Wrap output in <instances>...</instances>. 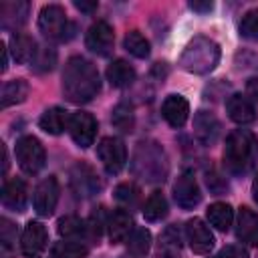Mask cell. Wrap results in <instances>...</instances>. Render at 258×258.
<instances>
[{"label": "cell", "instance_id": "18", "mask_svg": "<svg viewBox=\"0 0 258 258\" xmlns=\"http://www.w3.org/2000/svg\"><path fill=\"white\" fill-rule=\"evenodd\" d=\"M107 230H109V240L111 244H119L129 238L133 232V218L127 210H115L109 220H107Z\"/></svg>", "mask_w": 258, "mask_h": 258}, {"label": "cell", "instance_id": "34", "mask_svg": "<svg viewBox=\"0 0 258 258\" xmlns=\"http://www.w3.org/2000/svg\"><path fill=\"white\" fill-rule=\"evenodd\" d=\"M115 198L125 206H135L139 200V187L133 183H121L115 187Z\"/></svg>", "mask_w": 258, "mask_h": 258}, {"label": "cell", "instance_id": "38", "mask_svg": "<svg viewBox=\"0 0 258 258\" xmlns=\"http://www.w3.org/2000/svg\"><path fill=\"white\" fill-rule=\"evenodd\" d=\"M246 93H248L254 101H258V77L248 79V83H246Z\"/></svg>", "mask_w": 258, "mask_h": 258}, {"label": "cell", "instance_id": "33", "mask_svg": "<svg viewBox=\"0 0 258 258\" xmlns=\"http://www.w3.org/2000/svg\"><path fill=\"white\" fill-rule=\"evenodd\" d=\"M179 232H177V228H173V226H169L165 232H163V236H161V244H159V250H163L165 254H167V258H173V254L179 250Z\"/></svg>", "mask_w": 258, "mask_h": 258}, {"label": "cell", "instance_id": "25", "mask_svg": "<svg viewBox=\"0 0 258 258\" xmlns=\"http://www.w3.org/2000/svg\"><path fill=\"white\" fill-rule=\"evenodd\" d=\"M165 216H167V200L161 191H153L143 206V218L147 222H159Z\"/></svg>", "mask_w": 258, "mask_h": 258}, {"label": "cell", "instance_id": "22", "mask_svg": "<svg viewBox=\"0 0 258 258\" xmlns=\"http://www.w3.org/2000/svg\"><path fill=\"white\" fill-rule=\"evenodd\" d=\"M107 81H109L113 87H117V89L127 87V85H131V83L135 81V69H133L127 60L117 58V60H113V62L107 67Z\"/></svg>", "mask_w": 258, "mask_h": 258}, {"label": "cell", "instance_id": "11", "mask_svg": "<svg viewBox=\"0 0 258 258\" xmlns=\"http://www.w3.org/2000/svg\"><path fill=\"white\" fill-rule=\"evenodd\" d=\"M185 236L189 242V248L196 254H208L214 248V234L200 218H191L185 224Z\"/></svg>", "mask_w": 258, "mask_h": 258}, {"label": "cell", "instance_id": "7", "mask_svg": "<svg viewBox=\"0 0 258 258\" xmlns=\"http://www.w3.org/2000/svg\"><path fill=\"white\" fill-rule=\"evenodd\" d=\"M58 194H60V185H58V179L54 175H48L44 177L36 189H34V196H32V206H34V212L42 218H48L52 216L54 208H56V202H58Z\"/></svg>", "mask_w": 258, "mask_h": 258}, {"label": "cell", "instance_id": "15", "mask_svg": "<svg viewBox=\"0 0 258 258\" xmlns=\"http://www.w3.org/2000/svg\"><path fill=\"white\" fill-rule=\"evenodd\" d=\"M26 202H28V187L22 179L14 177V179H8L2 187V204L4 208L12 210V212H24L26 208Z\"/></svg>", "mask_w": 258, "mask_h": 258}, {"label": "cell", "instance_id": "29", "mask_svg": "<svg viewBox=\"0 0 258 258\" xmlns=\"http://www.w3.org/2000/svg\"><path fill=\"white\" fill-rule=\"evenodd\" d=\"M123 44H125V48H127L133 56H137V58L149 56V42H147V38H145L141 32H137V30L127 32L125 38H123Z\"/></svg>", "mask_w": 258, "mask_h": 258}, {"label": "cell", "instance_id": "8", "mask_svg": "<svg viewBox=\"0 0 258 258\" xmlns=\"http://www.w3.org/2000/svg\"><path fill=\"white\" fill-rule=\"evenodd\" d=\"M69 133L73 137V141L87 149L89 145H93L95 141V135H97V121L91 113H85V111H77L71 115L69 119Z\"/></svg>", "mask_w": 258, "mask_h": 258}, {"label": "cell", "instance_id": "20", "mask_svg": "<svg viewBox=\"0 0 258 258\" xmlns=\"http://www.w3.org/2000/svg\"><path fill=\"white\" fill-rule=\"evenodd\" d=\"M69 119L71 117L67 115V111L62 107H50L42 113L38 125H40L42 131H46L50 135H58L69 127Z\"/></svg>", "mask_w": 258, "mask_h": 258}, {"label": "cell", "instance_id": "21", "mask_svg": "<svg viewBox=\"0 0 258 258\" xmlns=\"http://www.w3.org/2000/svg\"><path fill=\"white\" fill-rule=\"evenodd\" d=\"M10 50H12V56L16 62H32L34 56H36V42L28 36V34H20L16 32L12 38H10Z\"/></svg>", "mask_w": 258, "mask_h": 258}, {"label": "cell", "instance_id": "2", "mask_svg": "<svg viewBox=\"0 0 258 258\" xmlns=\"http://www.w3.org/2000/svg\"><path fill=\"white\" fill-rule=\"evenodd\" d=\"M258 161V137L248 129H236L228 135L224 147V165L234 175H246Z\"/></svg>", "mask_w": 258, "mask_h": 258}, {"label": "cell", "instance_id": "26", "mask_svg": "<svg viewBox=\"0 0 258 258\" xmlns=\"http://www.w3.org/2000/svg\"><path fill=\"white\" fill-rule=\"evenodd\" d=\"M89 248L79 240H64L52 246V258H85Z\"/></svg>", "mask_w": 258, "mask_h": 258}, {"label": "cell", "instance_id": "41", "mask_svg": "<svg viewBox=\"0 0 258 258\" xmlns=\"http://www.w3.org/2000/svg\"><path fill=\"white\" fill-rule=\"evenodd\" d=\"M0 50H2V71H6V62H8V56H6V44H4V42L0 44Z\"/></svg>", "mask_w": 258, "mask_h": 258}, {"label": "cell", "instance_id": "24", "mask_svg": "<svg viewBox=\"0 0 258 258\" xmlns=\"http://www.w3.org/2000/svg\"><path fill=\"white\" fill-rule=\"evenodd\" d=\"M28 97V83L24 79H14L4 83L2 87V107H10L16 103H22Z\"/></svg>", "mask_w": 258, "mask_h": 258}, {"label": "cell", "instance_id": "3", "mask_svg": "<svg viewBox=\"0 0 258 258\" xmlns=\"http://www.w3.org/2000/svg\"><path fill=\"white\" fill-rule=\"evenodd\" d=\"M218 60H220V46L206 36H196L185 46V50L179 58V64L187 73L206 75L218 64Z\"/></svg>", "mask_w": 258, "mask_h": 258}, {"label": "cell", "instance_id": "35", "mask_svg": "<svg viewBox=\"0 0 258 258\" xmlns=\"http://www.w3.org/2000/svg\"><path fill=\"white\" fill-rule=\"evenodd\" d=\"M101 210H103V208H99V212H95V214L91 216L89 226H87V232H91V236L97 238V240H99V236H101L103 226H107V224L103 222V212H101Z\"/></svg>", "mask_w": 258, "mask_h": 258}, {"label": "cell", "instance_id": "40", "mask_svg": "<svg viewBox=\"0 0 258 258\" xmlns=\"http://www.w3.org/2000/svg\"><path fill=\"white\" fill-rule=\"evenodd\" d=\"M212 2H189V8L191 10H198V12H210L212 10Z\"/></svg>", "mask_w": 258, "mask_h": 258}, {"label": "cell", "instance_id": "27", "mask_svg": "<svg viewBox=\"0 0 258 258\" xmlns=\"http://www.w3.org/2000/svg\"><path fill=\"white\" fill-rule=\"evenodd\" d=\"M58 234L69 240H77L87 232V224L79 216H64L58 220Z\"/></svg>", "mask_w": 258, "mask_h": 258}, {"label": "cell", "instance_id": "16", "mask_svg": "<svg viewBox=\"0 0 258 258\" xmlns=\"http://www.w3.org/2000/svg\"><path fill=\"white\" fill-rule=\"evenodd\" d=\"M161 115L171 127H183L189 115V105L181 95H169L161 105Z\"/></svg>", "mask_w": 258, "mask_h": 258}, {"label": "cell", "instance_id": "28", "mask_svg": "<svg viewBox=\"0 0 258 258\" xmlns=\"http://www.w3.org/2000/svg\"><path fill=\"white\" fill-rule=\"evenodd\" d=\"M127 248L135 256H145L149 252V248H151V234L145 228L133 230L131 236L127 238Z\"/></svg>", "mask_w": 258, "mask_h": 258}, {"label": "cell", "instance_id": "4", "mask_svg": "<svg viewBox=\"0 0 258 258\" xmlns=\"http://www.w3.org/2000/svg\"><path fill=\"white\" fill-rule=\"evenodd\" d=\"M38 28L48 40L67 42L75 36V24L67 18V12L58 4H48L38 14Z\"/></svg>", "mask_w": 258, "mask_h": 258}, {"label": "cell", "instance_id": "13", "mask_svg": "<svg viewBox=\"0 0 258 258\" xmlns=\"http://www.w3.org/2000/svg\"><path fill=\"white\" fill-rule=\"evenodd\" d=\"M220 131H222V125L212 113H208V111H198L196 113V117H194V133L204 145H214L218 141V137H220Z\"/></svg>", "mask_w": 258, "mask_h": 258}, {"label": "cell", "instance_id": "12", "mask_svg": "<svg viewBox=\"0 0 258 258\" xmlns=\"http://www.w3.org/2000/svg\"><path fill=\"white\" fill-rule=\"evenodd\" d=\"M46 246V230L40 222H28L24 232H22V240H20V248L22 254L28 258H36Z\"/></svg>", "mask_w": 258, "mask_h": 258}, {"label": "cell", "instance_id": "30", "mask_svg": "<svg viewBox=\"0 0 258 258\" xmlns=\"http://www.w3.org/2000/svg\"><path fill=\"white\" fill-rule=\"evenodd\" d=\"M240 34L248 40H258V8H252L242 16Z\"/></svg>", "mask_w": 258, "mask_h": 258}, {"label": "cell", "instance_id": "17", "mask_svg": "<svg viewBox=\"0 0 258 258\" xmlns=\"http://www.w3.org/2000/svg\"><path fill=\"white\" fill-rule=\"evenodd\" d=\"M226 111H228V117L240 125H246V123H252L256 119V109L252 105V101L240 93H234L228 101H226Z\"/></svg>", "mask_w": 258, "mask_h": 258}, {"label": "cell", "instance_id": "9", "mask_svg": "<svg viewBox=\"0 0 258 258\" xmlns=\"http://www.w3.org/2000/svg\"><path fill=\"white\" fill-rule=\"evenodd\" d=\"M113 42H115V32L111 28L109 22L105 20H99L95 22L89 30H87V36H85V44L91 52L99 54V56H107L111 50H113Z\"/></svg>", "mask_w": 258, "mask_h": 258}, {"label": "cell", "instance_id": "5", "mask_svg": "<svg viewBox=\"0 0 258 258\" xmlns=\"http://www.w3.org/2000/svg\"><path fill=\"white\" fill-rule=\"evenodd\" d=\"M16 161H18V165L24 173L34 175L44 167L46 151H44L42 143L36 137L24 135L16 141Z\"/></svg>", "mask_w": 258, "mask_h": 258}, {"label": "cell", "instance_id": "1", "mask_svg": "<svg viewBox=\"0 0 258 258\" xmlns=\"http://www.w3.org/2000/svg\"><path fill=\"white\" fill-rule=\"evenodd\" d=\"M101 91V79L97 67L83 58L71 56L62 71V93L71 103H87Z\"/></svg>", "mask_w": 258, "mask_h": 258}, {"label": "cell", "instance_id": "36", "mask_svg": "<svg viewBox=\"0 0 258 258\" xmlns=\"http://www.w3.org/2000/svg\"><path fill=\"white\" fill-rule=\"evenodd\" d=\"M14 236H16V228L12 226V222H8L6 218H2V226H0L2 246H4V248H8V246L12 244V240H14Z\"/></svg>", "mask_w": 258, "mask_h": 258}, {"label": "cell", "instance_id": "31", "mask_svg": "<svg viewBox=\"0 0 258 258\" xmlns=\"http://www.w3.org/2000/svg\"><path fill=\"white\" fill-rule=\"evenodd\" d=\"M113 125L121 131H131L133 129V111L129 105H117L115 111H113V117H111Z\"/></svg>", "mask_w": 258, "mask_h": 258}, {"label": "cell", "instance_id": "6", "mask_svg": "<svg viewBox=\"0 0 258 258\" xmlns=\"http://www.w3.org/2000/svg\"><path fill=\"white\" fill-rule=\"evenodd\" d=\"M97 155L109 173H119L127 161L125 143L117 137H103L97 145Z\"/></svg>", "mask_w": 258, "mask_h": 258}, {"label": "cell", "instance_id": "10", "mask_svg": "<svg viewBox=\"0 0 258 258\" xmlns=\"http://www.w3.org/2000/svg\"><path fill=\"white\" fill-rule=\"evenodd\" d=\"M173 198H175V204L183 210H191L194 206L200 204L202 194H200V185L191 171H183L177 177V181L173 183Z\"/></svg>", "mask_w": 258, "mask_h": 258}, {"label": "cell", "instance_id": "23", "mask_svg": "<svg viewBox=\"0 0 258 258\" xmlns=\"http://www.w3.org/2000/svg\"><path fill=\"white\" fill-rule=\"evenodd\" d=\"M208 220L210 224L220 230V232H228L232 222H234V210L230 204H224V202H216L208 208Z\"/></svg>", "mask_w": 258, "mask_h": 258}, {"label": "cell", "instance_id": "37", "mask_svg": "<svg viewBox=\"0 0 258 258\" xmlns=\"http://www.w3.org/2000/svg\"><path fill=\"white\" fill-rule=\"evenodd\" d=\"M212 258H248V252L242 246H226Z\"/></svg>", "mask_w": 258, "mask_h": 258}, {"label": "cell", "instance_id": "19", "mask_svg": "<svg viewBox=\"0 0 258 258\" xmlns=\"http://www.w3.org/2000/svg\"><path fill=\"white\" fill-rule=\"evenodd\" d=\"M28 2H2L0 4V22L2 28H18L26 22L28 16Z\"/></svg>", "mask_w": 258, "mask_h": 258}, {"label": "cell", "instance_id": "14", "mask_svg": "<svg viewBox=\"0 0 258 258\" xmlns=\"http://www.w3.org/2000/svg\"><path fill=\"white\" fill-rule=\"evenodd\" d=\"M236 236L248 246H258V214L250 208H240L236 220Z\"/></svg>", "mask_w": 258, "mask_h": 258}, {"label": "cell", "instance_id": "32", "mask_svg": "<svg viewBox=\"0 0 258 258\" xmlns=\"http://www.w3.org/2000/svg\"><path fill=\"white\" fill-rule=\"evenodd\" d=\"M54 62H56V52L52 48H48V46H42V48L36 50V56L32 60V67H34V71L44 73V71H50L54 67Z\"/></svg>", "mask_w": 258, "mask_h": 258}, {"label": "cell", "instance_id": "42", "mask_svg": "<svg viewBox=\"0 0 258 258\" xmlns=\"http://www.w3.org/2000/svg\"><path fill=\"white\" fill-rule=\"evenodd\" d=\"M252 198H254V202L258 204V175H256V179H254V183H252Z\"/></svg>", "mask_w": 258, "mask_h": 258}, {"label": "cell", "instance_id": "39", "mask_svg": "<svg viewBox=\"0 0 258 258\" xmlns=\"http://www.w3.org/2000/svg\"><path fill=\"white\" fill-rule=\"evenodd\" d=\"M75 8H79L81 12H93V10H97V2H83V0H77V2H75Z\"/></svg>", "mask_w": 258, "mask_h": 258}]
</instances>
